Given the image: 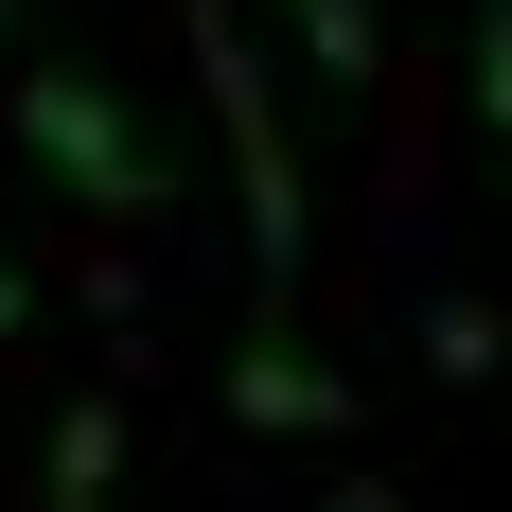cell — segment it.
I'll use <instances>...</instances> for the list:
<instances>
[{
	"instance_id": "8",
	"label": "cell",
	"mask_w": 512,
	"mask_h": 512,
	"mask_svg": "<svg viewBox=\"0 0 512 512\" xmlns=\"http://www.w3.org/2000/svg\"><path fill=\"white\" fill-rule=\"evenodd\" d=\"M354 512H407V495H354Z\"/></svg>"
},
{
	"instance_id": "7",
	"label": "cell",
	"mask_w": 512,
	"mask_h": 512,
	"mask_svg": "<svg viewBox=\"0 0 512 512\" xmlns=\"http://www.w3.org/2000/svg\"><path fill=\"white\" fill-rule=\"evenodd\" d=\"M18 336H36V283H18V248H0V354H18Z\"/></svg>"
},
{
	"instance_id": "4",
	"label": "cell",
	"mask_w": 512,
	"mask_h": 512,
	"mask_svg": "<svg viewBox=\"0 0 512 512\" xmlns=\"http://www.w3.org/2000/svg\"><path fill=\"white\" fill-rule=\"evenodd\" d=\"M106 477H124V407H53V460H36V512H106Z\"/></svg>"
},
{
	"instance_id": "1",
	"label": "cell",
	"mask_w": 512,
	"mask_h": 512,
	"mask_svg": "<svg viewBox=\"0 0 512 512\" xmlns=\"http://www.w3.org/2000/svg\"><path fill=\"white\" fill-rule=\"evenodd\" d=\"M18 159H36L53 195H89L106 230H142V212H177V159L142 142V106L106 89V71H71V53H53V71H18Z\"/></svg>"
},
{
	"instance_id": "6",
	"label": "cell",
	"mask_w": 512,
	"mask_h": 512,
	"mask_svg": "<svg viewBox=\"0 0 512 512\" xmlns=\"http://www.w3.org/2000/svg\"><path fill=\"white\" fill-rule=\"evenodd\" d=\"M477 124L512 142V0H477Z\"/></svg>"
},
{
	"instance_id": "3",
	"label": "cell",
	"mask_w": 512,
	"mask_h": 512,
	"mask_svg": "<svg viewBox=\"0 0 512 512\" xmlns=\"http://www.w3.org/2000/svg\"><path fill=\"white\" fill-rule=\"evenodd\" d=\"M230 424H283V442H318V424H354V389L283 336V318H248V354H230Z\"/></svg>"
},
{
	"instance_id": "5",
	"label": "cell",
	"mask_w": 512,
	"mask_h": 512,
	"mask_svg": "<svg viewBox=\"0 0 512 512\" xmlns=\"http://www.w3.org/2000/svg\"><path fill=\"white\" fill-rule=\"evenodd\" d=\"M283 36H301L318 89H371V0H283Z\"/></svg>"
},
{
	"instance_id": "2",
	"label": "cell",
	"mask_w": 512,
	"mask_h": 512,
	"mask_svg": "<svg viewBox=\"0 0 512 512\" xmlns=\"http://www.w3.org/2000/svg\"><path fill=\"white\" fill-rule=\"evenodd\" d=\"M195 89H212V124H230V177H248V265H265V301H283V283H301V248H318V212H301V142H283L265 53H248V18H230V0H195Z\"/></svg>"
}]
</instances>
